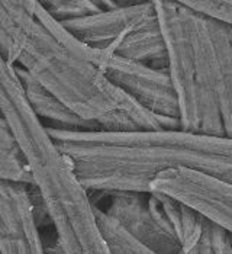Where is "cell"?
Segmentation results:
<instances>
[{
	"label": "cell",
	"mask_w": 232,
	"mask_h": 254,
	"mask_svg": "<svg viewBox=\"0 0 232 254\" xmlns=\"http://www.w3.org/2000/svg\"><path fill=\"white\" fill-rule=\"evenodd\" d=\"M0 54L96 131H180L112 84L41 1L0 0Z\"/></svg>",
	"instance_id": "cell-1"
},
{
	"label": "cell",
	"mask_w": 232,
	"mask_h": 254,
	"mask_svg": "<svg viewBox=\"0 0 232 254\" xmlns=\"http://www.w3.org/2000/svg\"><path fill=\"white\" fill-rule=\"evenodd\" d=\"M173 86L180 131L225 137L219 106L218 65L208 16L186 1L155 0Z\"/></svg>",
	"instance_id": "cell-2"
},
{
	"label": "cell",
	"mask_w": 232,
	"mask_h": 254,
	"mask_svg": "<svg viewBox=\"0 0 232 254\" xmlns=\"http://www.w3.org/2000/svg\"><path fill=\"white\" fill-rule=\"evenodd\" d=\"M102 12L59 22L83 44L167 71V53L155 1H100Z\"/></svg>",
	"instance_id": "cell-3"
},
{
	"label": "cell",
	"mask_w": 232,
	"mask_h": 254,
	"mask_svg": "<svg viewBox=\"0 0 232 254\" xmlns=\"http://www.w3.org/2000/svg\"><path fill=\"white\" fill-rule=\"evenodd\" d=\"M76 42L80 53L90 60L117 89L154 115L178 121L177 100L167 71L106 50L92 48L77 38Z\"/></svg>",
	"instance_id": "cell-4"
},
{
	"label": "cell",
	"mask_w": 232,
	"mask_h": 254,
	"mask_svg": "<svg viewBox=\"0 0 232 254\" xmlns=\"http://www.w3.org/2000/svg\"><path fill=\"white\" fill-rule=\"evenodd\" d=\"M106 200L97 206L117 219L131 234L155 254H181L183 247L153 192H97ZM95 205V203H93Z\"/></svg>",
	"instance_id": "cell-5"
},
{
	"label": "cell",
	"mask_w": 232,
	"mask_h": 254,
	"mask_svg": "<svg viewBox=\"0 0 232 254\" xmlns=\"http://www.w3.org/2000/svg\"><path fill=\"white\" fill-rule=\"evenodd\" d=\"M0 254H45L32 185L0 179Z\"/></svg>",
	"instance_id": "cell-6"
},
{
	"label": "cell",
	"mask_w": 232,
	"mask_h": 254,
	"mask_svg": "<svg viewBox=\"0 0 232 254\" xmlns=\"http://www.w3.org/2000/svg\"><path fill=\"white\" fill-rule=\"evenodd\" d=\"M208 25L218 65V92L224 134L227 138H232V23L208 16Z\"/></svg>",
	"instance_id": "cell-7"
},
{
	"label": "cell",
	"mask_w": 232,
	"mask_h": 254,
	"mask_svg": "<svg viewBox=\"0 0 232 254\" xmlns=\"http://www.w3.org/2000/svg\"><path fill=\"white\" fill-rule=\"evenodd\" d=\"M13 67V65H12ZM15 68V73L19 78L22 90L29 106L35 112V115L44 122V119L54 122L58 128H68V129H95L92 125L84 122L83 119L76 117L70 109H67L58 99H56L50 92H47L41 84H38L28 73L20 68ZM96 131V129H95Z\"/></svg>",
	"instance_id": "cell-8"
},
{
	"label": "cell",
	"mask_w": 232,
	"mask_h": 254,
	"mask_svg": "<svg viewBox=\"0 0 232 254\" xmlns=\"http://www.w3.org/2000/svg\"><path fill=\"white\" fill-rule=\"evenodd\" d=\"M96 221L109 254H155L136 240L117 219L95 205Z\"/></svg>",
	"instance_id": "cell-9"
},
{
	"label": "cell",
	"mask_w": 232,
	"mask_h": 254,
	"mask_svg": "<svg viewBox=\"0 0 232 254\" xmlns=\"http://www.w3.org/2000/svg\"><path fill=\"white\" fill-rule=\"evenodd\" d=\"M0 179L34 185L26 161L18 142L6 122L0 115Z\"/></svg>",
	"instance_id": "cell-10"
},
{
	"label": "cell",
	"mask_w": 232,
	"mask_h": 254,
	"mask_svg": "<svg viewBox=\"0 0 232 254\" xmlns=\"http://www.w3.org/2000/svg\"><path fill=\"white\" fill-rule=\"evenodd\" d=\"M183 250L186 254H228L230 234L205 218L202 234L190 244L184 246Z\"/></svg>",
	"instance_id": "cell-11"
},
{
	"label": "cell",
	"mask_w": 232,
	"mask_h": 254,
	"mask_svg": "<svg viewBox=\"0 0 232 254\" xmlns=\"http://www.w3.org/2000/svg\"><path fill=\"white\" fill-rule=\"evenodd\" d=\"M44 9L58 22L80 19L103 10L96 0H53L41 1Z\"/></svg>",
	"instance_id": "cell-12"
},
{
	"label": "cell",
	"mask_w": 232,
	"mask_h": 254,
	"mask_svg": "<svg viewBox=\"0 0 232 254\" xmlns=\"http://www.w3.org/2000/svg\"><path fill=\"white\" fill-rule=\"evenodd\" d=\"M186 3L197 12L232 23V0H187Z\"/></svg>",
	"instance_id": "cell-13"
},
{
	"label": "cell",
	"mask_w": 232,
	"mask_h": 254,
	"mask_svg": "<svg viewBox=\"0 0 232 254\" xmlns=\"http://www.w3.org/2000/svg\"><path fill=\"white\" fill-rule=\"evenodd\" d=\"M230 243H231V249H232V235H230Z\"/></svg>",
	"instance_id": "cell-14"
},
{
	"label": "cell",
	"mask_w": 232,
	"mask_h": 254,
	"mask_svg": "<svg viewBox=\"0 0 232 254\" xmlns=\"http://www.w3.org/2000/svg\"><path fill=\"white\" fill-rule=\"evenodd\" d=\"M228 254H232V249H231V243H230V253Z\"/></svg>",
	"instance_id": "cell-15"
}]
</instances>
